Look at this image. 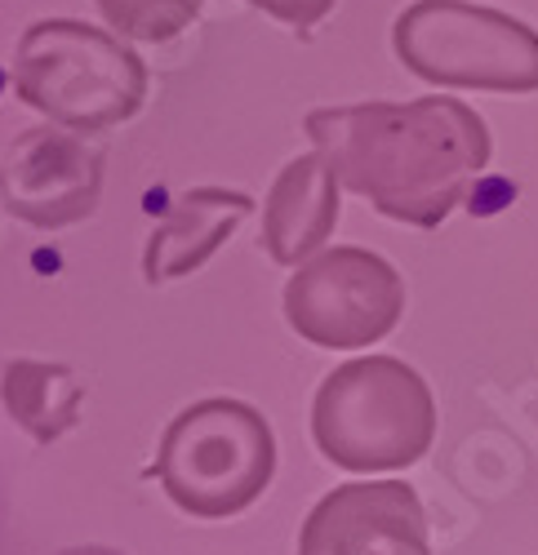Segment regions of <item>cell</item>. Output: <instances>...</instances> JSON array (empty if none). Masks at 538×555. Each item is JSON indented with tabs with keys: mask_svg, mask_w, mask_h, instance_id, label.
Masks as SVG:
<instances>
[{
	"mask_svg": "<svg viewBox=\"0 0 538 555\" xmlns=\"http://www.w3.org/2000/svg\"><path fill=\"white\" fill-rule=\"evenodd\" d=\"M303 129L330 160L343 192L370 201L392 222L423 231L463 205L495 152L481 112L445 94L317 107Z\"/></svg>",
	"mask_w": 538,
	"mask_h": 555,
	"instance_id": "6da1fadb",
	"label": "cell"
},
{
	"mask_svg": "<svg viewBox=\"0 0 538 555\" xmlns=\"http://www.w3.org/2000/svg\"><path fill=\"white\" fill-rule=\"evenodd\" d=\"M14 94L54 125L103 133L143 112L148 63L112 27L40 18L18 36Z\"/></svg>",
	"mask_w": 538,
	"mask_h": 555,
	"instance_id": "7a4b0ae2",
	"label": "cell"
},
{
	"mask_svg": "<svg viewBox=\"0 0 538 555\" xmlns=\"http://www.w3.org/2000/svg\"><path fill=\"white\" fill-rule=\"evenodd\" d=\"M432 436V387L396 356H356L330 369L311 400V440L321 457L356 476L414 467Z\"/></svg>",
	"mask_w": 538,
	"mask_h": 555,
	"instance_id": "3957f363",
	"label": "cell"
},
{
	"mask_svg": "<svg viewBox=\"0 0 538 555\" xmlns=\"http://www.w3.org/2000/svg\"><path fill=\"white\" fill-rule=\"evenodd\" d=\"M152 472L178 512L196 520H228L254 506L272 485L277 436L254 404L209 396L169 418Z\"/></svg>",
	"mask_w": 538,
	"mask_h": 555,
	"instance_id": "277c9868",
	"label": "cell"
},
{
	"mask_svg": "<svg viewBox=\"0 0 538 555\" xmlns=\"http://www.w3.org/2000/svg\"><path fill=\"white\" fill-rule=\"evenodd\" d=\"M392 50L410 76L440 89L538 94V31L472 0H414L392 23Z\"/></svg>",
	"mask_w": 538,
	"mask_h": 555,
	"instance_id": "5b68a950",
	"label": "cell"
},
{
	"mask_svg": "<svg viewBox=\"0 0 538 555\" xmlns=\"http://www.w3.org/2000/svg\"><path fill=\"white\" fill-rule=\"evenodd\" d=\"M400 311L406 281L400 271L361 245L321 249L294 267L285 285L290 330L321 351H356L383 343Z\"/></svg>",
	"mask_w": 538,
	"mask_h": 555,
	"instance_id": "8992f818",
	"label": "cell"
},
{
	"mask_svg": "<svg viewBox=\"0 0 538 555\" xmlns=\"http://www.w3.org/2000/svg\"><path fill=\"white\" fill-rule=\"evenodd\" d=\"M103 152L67 125H31L0 156V205L10 218L63 231L99 214Z\"/></svg>",
	"mask_w": 538,
	"mask_h": 555,
	"instance_id": "52a82bcc",
	"label": "cell"
},
{
	"mask_svg": "<svg viewBox=\"0 0 538 555\" xmlns=\"http://www.w3.org/2000/svg\"><path fill=\"white\" fill-rule=\"evenodd\" d=\"M298 555H432L427 512L406 480L338 485L307 512Z\"/></svg>",
	"mask_w": 538,
	"mask_h": 555,
	"instance_id": "ba28073f",
	"label": "cell"
},
{
	"mask_svg": "<svg viewBox=\"0 0 538 555\" xmlns=\"http://www.w3.org/2000/svg\"><path fill=\"white\" fill-rule=\"evenodd\" d=\"M338 227V178L311 147L294 156L262 201V254L277 267H298L321 254Z\"/></svg>",
	"mask_w": 538,
	"mask_h": 555,
	"instance_id": "9c48e42d",
	"label": "cell"
},
{
	"mask_svg": "<svg viewBox=\"0 0 538 555\" xmlns=\"http://www.w3.org/2000/svg\"><path fill=\"white\" fill-rule=\"evenodd\" d=\"M249 214H254V201L232 188L183 192L165 209V218L152 227L148 249H143V281L169 285V281L192 275L222 249V241H228Z\"/></svg>",
	"mask_w": 538,
	"mask_h": 555,
	"instance_id": "30bf717a",
	"label": "cell"
},
{
	"mask_svg": "<svg viewBox=\"0 0 538 555\" xmlns=\"http://www.w3.org/2000/svg\"><path fill=\"white\" fill-rule=\"evenodd\" d=\"M0 404L36 444H54L80 423L85 383L54 360H10L0 369Z\"/></svg>",
	"mask_w": 538,
	"mask_h": 555,
	"instance_id": "8fae6325",
	"label": "cell"
},
{
	"mask_svg": "<svg viewBox=\"0 0 538 555\" xmlns=\"http://www.w3.org/2000/svg\"><path fill=\"white\" fill-rule=\"evenodd\" d=\"M94 5L116 36L143 40V44H165L174 36H183L201 18L205 0H94Z\"/></svg>",
	"mask_w": 538,
	"mask_h": 555,
	"instance_id": "7c38bea8",
	"label": "cell"
},
{
	"mask_svg": "<svg viewBox=\"0 0 538 555\" xmlns=\"http://www.w3.org/2000/svg\"><path fill=\"white\" fill-rule=\"evenodd\" d=\"M254 10L281 18L285 27H317L338 0H249Z\"/></svg>",
	"mask_w": 538,
	"mask_h": 555,
	"instance_id": "4fadbf2b",
	"label": "cell"
},
{
	"mask_svg": "<svg viewBox=\"0 0 538 555\" xmlns=\"http://www.w3.org/2000/svg\"><path fill=\"white\" fill-rule=\"evenodd\" d=\"M54 555H125V551H116V546H99V542H85V546H63V551H54Z\"/></svg>",
	"mask_w": 538,
	"mask_h": 555,
	"instance_id": "5bb4252c",
	"label": "cell"
},
{
	"mask_svg": "<svg viewBox=\"0 0 538 555\" xmlns=\"http://www.w3.org/2000/svg\"><path fill=\"white\" fill-rule=\"evenodd\" d=\"M0 89H5V72H0Z\"/></svg>",
	"mask_w": 538,
	"mask_h": 555,
	"instance_id": "9a60e30c",
	"label": "cell"
}]
</instances>
